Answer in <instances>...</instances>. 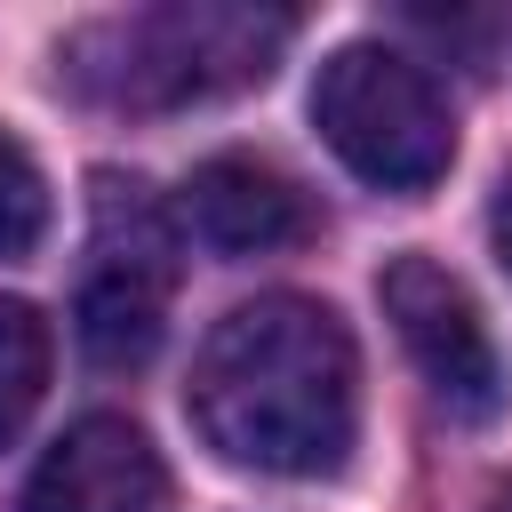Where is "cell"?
I'll return each instance as SVG.
<instances>
[{"label":"cell","mask_w":512,"mask_h":512,"mask_svg":"<svg viewBox=\"0 0 512 512\" xmlns=\"http://www.w3.org/2000/svg\"><path fill=\"white\" fill-rule=\"evenodd\" d=\"M184 224L200 248L216 256H272V248H296L312 232V200L296 192V176H280L272 160L256 152H216L192 168L184 184Z\"/></svg>","instance_id":"obj_7"},{"label":"cell","mask_w":512,"mask_h":512,"mask_svg":"<svg viewBox=\"0 0 512 512\" xmlns=\"http://www.w3.org/2000/svg\"><path fill=\"white\" fill-rule=\"evenodd\" d=\"M24 512H168V464L128 416H80L24 480Z\"/></svg>","instance_id":"obj_6"},{"label":"cell","mask_w":512,"mask_h":512,"mask_svg":"<svg viewBox=\"0 0 512 512\" xmlns=\"http://www.w3.org/2000/svg\"><path fill=\"white\" fill-rule=\"evenodd\" d=\"M376 296H384L392 336L408 344L416 376L432 384V400H440L448 416L488 424V416L512 400L504 352H496V336H488V320H480L472 288H464V280H456L440 256H424V248L392 256V264L376 272Z\"/></svg>","instance_id":"obj_5"},{"label":"cell","mask_w":512,"mask_h":512,"mask_svg":"<svg viewBox=\"0 0 512 512\" xmlns=\"http://www.w3.org/2000/svg\"><path fill=\"white\" fill-rule=\"evenodd\" d=\"M312 128L376 192H424L456 160L448 96L432 88L424 64H408L384 40H344L312 72Z\"/></svg>","instance_id":"obj_3"},{"label":"cell","mask_w":512,"mask_h":512,"mask_svg":"<svg viewBox=\"0 0 512 512\" xmlns=\"http://www.w3.org/2000/svg\"><path fill=\"white\" fill-rule=\"evenodd\" d=\"M48 360H56V336H48L40 304L0 296V448L32 424V408L48 392Z\"/></svg>","instance_id":"obj_8"},{"label":"cell","mask_w":512,"mask_h":512,"mask_svg":"<svg viewBox=\"0 0 512 512\" xmlns=\"http://www.w3.org/2000/svg\"><path fill=\"white\" fill-rule=\"evenodd\" d=\"M184 408L224 464L272 480H320L352 456L360 432L352 328L320 296H288V288L232 304L192 360Z\"/></svg>","instance_id":"obj_1"},{"label":"cell","mask_w":512,"mask_h":512,"mask_svg":"<svg viewBox=\"0 0 512 512\" xmlns=\"http://www.w3.org/2000/svg\"><path fill=\"white\" fill-rule=\"evenodd\" d=\"M88 272H80V352L96 368H144L168 336V296L184 272V232L144 176L88 184Z\"/></svg>","instance_id":"obj_4"},{"label":"cell","mask_w":512,"mask_h":512,"mask_svg":"<svg viewBox=\"0 0 512 512\" xmlns=\"http://www.w3.org/2000/svg\"><path fill=\"white\" fill-rule=\"evenodd\" d=\"M48 232V184H40V160L0 128V264L32 256Z\"/></svg>","instance_id":"obj_9"},{"label":"cell","mask_w":512,"mask_h":512,"mask_svg":"<svg viewBox=\"0 0 512 512\" xmlns=\"http://www.w3.org/2000/svg\"><path fill=\"white\" fill-rule=\"evenodd\" d=\"M288 32H296V16L240 8V0L128 8V16H96L64 40V80L112 112H176V104L264 80L280 64Z\"/></svg>","instance_id":"obj_2"},{"label":"cell","mask_w":512,"mask_h":512,"mask_svg":"<svg viewBox=\"0 0 512 512\" xmlns=\"http://www.w3.org/2000/svg\"><path fill=\"white\" fill-rule=\"evenodd\" d=\"M488 240H496V264L512 272V184H496V200H488Z\"/></svg>","instance_id":"obj_10"},{"label":"cell","mask_w":512,"mask_h":512,"mask_svg":"<svg viewBox=\"0 0 512 512\" xmlns=\"http://www.w3.org/2000/svg\"><path fill=\"white\" fill-rule=\"evenodd\" d=\"M496 512H512V488H496Z\"/></svg>","instance_id":"obj_11"}]
</instances>
